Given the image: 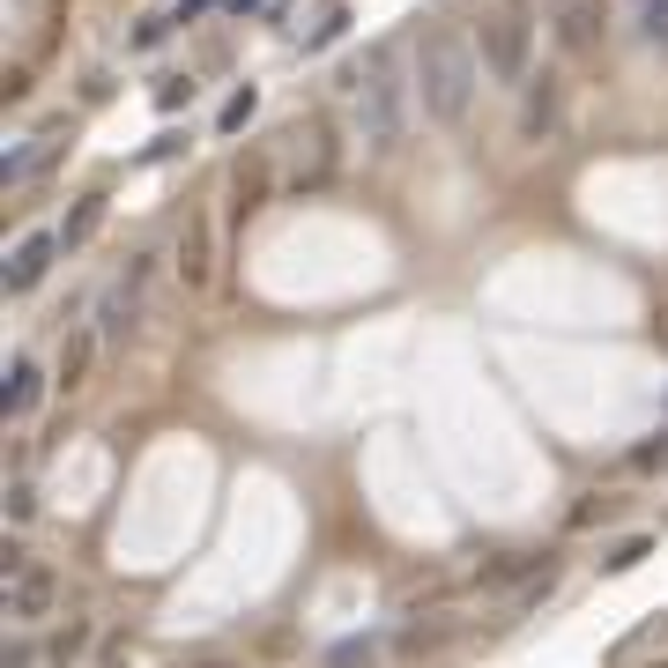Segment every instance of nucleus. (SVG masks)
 <instances>
[{
  "label": "nucleus",
  "instance_id": "nucleus-21",
  "mask_svg": "<svg viewBox=\"0 0 668 668\" xmlns=\"http://www.w3.org/2000/svg\"><path fill=\"white\" fill-rule=\"evenodd\" d=\"M231 8H238V15H246V8H260V0H231Z\"/></svg>",
  "mask_w": 668,
  "mask_h": 668
},
{
  "label": "nucleus",
  "instance_id": "nucleus-2",
  "mask_svg": "<svg viewBox=\"0 0 668 668\" xmlns=\"http://www.w3.org/2000/svg\"><path fill=\"white\" fill-rule=\"evenodd\" d=\"M349 89H357V141L364 149H401V134H409V83H401V60L386 52V45H372L364 52V67L349 75Z\"/></svg>",
  "mask_w": 668,
  "mask_h": 668
},
{
  "label": "nucleus",
  "instance_id": "nucleus-11",
  "mask_svg": "<svg viewBox=\"0 0 668 668\" xmlns=\"http://www.w3.org/2000/svg\"><path fill=\"white\" fill-rule=\"evenodd\" d=\"M104 209H112L104 194H83V201H75V215L60 223V246H67V252H75V246H89V238L104 231Z\"/></svg>",
  "mask_w": 668,
  "mask_h": 668
},
{
  "label": "nucleus",
  "instance_id": "nucleus-6",
  "mask_svg": "<svg viewBox=\"0 0 668 668\" xmlns=\"http://www.w3.org/2000/svg\"><path fill=\"white\" fill-rule=\"evenodd\" d=\"M557 45L572 60H594L602 52V0H557Z\"/></svg>",
  "mask_w": 668,
  "mask_h": 668
},
{
  "label": "nucleus",
  "instance_id": "nucleus-7",
  "mask_svg": "<svg viewBox=\"0 0 668 668\" xmlns=\"http://www.w3.org/2000/svg\"><path fill=\"white\" fill-rule=\"evenodd\" d=\"M52 252H67V246H60V231H30L23 246L8 252V297L38 290V283H45V268H52Z\"/></svg>",
  "mask_w": 668,
  "mask_h": 668
},
{
  "label": "nucleus",
  "instance_id": "nucleus-18",
  "mask_svg": "<svg viewBox=\"0 0 668 668\" xmlns=\"http://www.w3.org/2000/svg\"><path fill=\"white\" fill-rule=\"evenodd\" d=\"M639 557H646V535H631L624 549H609V572H631V565H639Z\"/></svg>",
  "mask_w": 668,
  "mask_h": 668
},
{
  "label": "nucleus",
  "instance_id": "nucleus-9",
  "mask_svg": "<svg viewBox=\"0 0 668 668\" xmlns=\"http://www.w3.org/2000/svg\"><path fill=\"white\" fill-rule=\"evenodd\" d=\"M520 89H528V104H520V141H543L549 126H557V75L520 83Z\"/></svg>",
  "mask_w": 668,
  "mask_h": 668
},
{
  "label": "nucleus",
  "instance_id": "nucleus-13",
  "mask_svg": "<svg viewBox=\"0 0 668 668\" xmlns=\"http://www.w3.org/2000/svg\"><path fill=\"white\" fill-rule=\"evenodd\" d=\"M639 30H646V45L668 52V0H639Z\"/></svg>",
  "mask_w": 668,
  "mask_h": 668
},
{
  "label": "nucleus",
  "instance_id": "nucleus-17",
  "mask_svg": "<svg viewBox=\"0 0 668 668\" xmlns=\"http://www.w3.org/2000/svg\"><path fill=\"white\" fill-rule=\"evenodd\" d=\"M327 661H334V668H357V661H372V639H342V646H334Z\"/></svg>",
  "mask_w": 668,
  "mask_h": 668
},
{
  "label": "nucleus",
  "instance_id": "nucleus-23",
  "mask_svg": "<svg viewBox=\"0 0 668 668\" xmlns=\"http://www.w3.org/2000/svg\"><path fill=\"white\" fill-rule=\"evenodd\" d=\"M67 668H75V661H67Z\"/></svg>",
  "mask_w": 668,
  "mask_h": 668
},
{
  "label": "nucleus",
  "instance_id": "nucleus-8",
  "mask_svg": "<svg viewBox=\"0 0 668 668\" xmlns=\"http://www.w3.org/2000/svg\"><path fill=\"white\" fill-rule=\"evenodd\" d=\"M38 401H45V372L30 364V357H15V364H8V394H0V409L23 423L30 409H38Z\"/></svg>",
  "mask_w": 668,
  "mask_h": 668
},
{
  "label": "nucleus",
  "instance_id": "nucleus-20",
  "mask_svg": "<svg viewBox=\"0 0 668 668\" xmlns=\"http://www.w3.org/2000/svg\"><path fill=\"white\" fill-rule=\"evenodd\" d=\"M38 661V646H30V639H15V646H8V668H30Z\"/></svg>",
  "mask_w": 668,
  "mask_h": 668
},
{
  "label": "nucleus",
  "instance_id": "nucleus-19",
  "mask_svg": "<svg viewBox=\"0 0 668 668\" xmlns=\"http://www.w3.org/2000/svg\"><path fill=\"white\" fill-rule=\"evenodd\" d=\"M186 97H194V83H164V89H157V104H164V112H178Z\"/></svg>",
  "mask_w": 668,
  "mask_h": 668
},
{
  "label": "nucleus",
  "instance_id": "nucleus-4",
  "mask_svg": "<svg viewBox=\"0 0 668 668\" xmlns=\"http://www.w3.org/2000/svg\"><path fill=\"white\" fill-rule=\"evenodd\" d=\"M52 602H60V580H52V565H23V572H8V624L15 631H38L52 617Z\"/></svg>",
  "mask_w": 668,
  "mask_h": 668
},
{
  "label": "nucleus",
  "instance_id": "nucleus-16",
  "mask_svg": "<svg viewBox=\"0 0 668 668\" xmlns=\"http://www.w3.org/2000/svg\"><path fill=\"white\" fill-rule=\"evenodd\" d=\"M252 104H260V97H252V83H246L238 97H231V104H223V134H238V126L252 120Z\"/></svg>",
  "mask_w": 668,
  "mask_h": 668
},
{
  "label": "nucleus",
  "instance_id": "nucleus-15",
  "mask_svg": "<svg viewBox=\"0 0 668 668\" xmlns=\"http://www.w3.org/2000/svg\"><path fill=\"white\" fill-rule=\"evenodd\" d=\"M30 512H38V491L15 483V491H8V528H30Z\"/></svg>",
  "mask_w": 668,
  "mask_h": 668
},
{
  "label": "nucleus",
  "instance_id": "nucleus-3",
  "mask_svg": "<svg viewBox=\"0 0 668 668\" xmlns=\"http://www.w3.org/2000/svg\"><path fill=\"white\" fill-rule=\"evenodd\" d=\"M528 67H535V15H528V0H505L498 15H483V75L520 89Z\"/></svg>",
  "mask_w": 668,
  "mask_h": 668
},
{
  "label": "nucleus",
  "instance_id": "nucleus-1",
  "mask_svg": "<svg viewBox=\"0 0 668 668\" xmlns=\"http://www.w3.org/2000/svg\"><path fill=\"white\" fill-rule=\"evenodd\" d=\"M475 89H483V52L460 38L454 23H431L417 38V97L438 126H468L475 112Z\"/></svg>",
  "mask_w": 668,
  "mask_h": 668
},
{
  "label": "nucleus",
  "instance_id": "nucleus-5",
  "mask_svg": "<svg viewBox=\"0 0 668 668\" xmlns=\"http://www.w3.org/2000/svg\"><path fill=\"white\" fill-rule=\"evenodd\" d=\"M141 290H149V260H134L120 283L104 290V305H97V334H104V342H126V334H134V320H141Z\"/></svg>",
  "mask_w": 668,
  "mask_h": 668
},
{
  "label": "nucleus",
  "instance_id": "nucleus-10",
  "mask_svg": "<svg viewBox=\"0 0 668 668\" xmlns=\"http://www.w3.org/2000/svg\"><path fill=\"white\" fill-rule=\"evenodd\" d=\"M97 342H104V334H67V342H60V364H52V386H83V372H89V357H97Z\"/></svg>",
  "mask_w": 668,
  "mask_h": 668
},
{
  "label": "nucleus",
  "instance_id": "nucleus-14",
  "mask_svg": "<svg viewBox=\"0 0 668 668\" xmlns=\"http://www.w3.org/2000/svg\"><path fill=\"white\" fill-rule=\"evenodd\" d=\"M83 646H89V624H67V631H60V639H52V646H45V654H52V661L67 668V661H75V654H83Z\"/></svg>",
  "mask_w": 668,
  "mask_h": 668
},
{
  "label": "nucleus",
  "instance_id": "nucleus-12",
  "mask_svg": "<svg viewBox=\"0 0 668 668\" xmlns=\"http://www.w3.org/2000/svg\"><path fill=\"white\" fill-rule=\"evenodd\" d=\"M178 275H186L194 290L209 283V231H201V223H194V231H186V246H178Z\"/></svg>",
  "mask_w": 668,
  "mask_h": 668
},
{
  "label": "nucleus",
  "instance_id": "nucleus-22",
  "mask_svg": "<svg viewBox=\"0 0 668 668\" xmlns=\"http://www.w3.org/2000/svg\"><path fill=\"white\" fill-rule=\"evenodd\" d=\"M201 668H238V661H201Z\"/></svg>",
  "mask_w": 668,
  "mask_h": 668
}]
</instances>
